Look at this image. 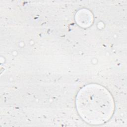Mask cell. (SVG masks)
Returning <instances> with one entry per match:
<instances>
[{"mask_svg": "<svg viewBox=\"0 0 127 127\" xmlns=\"http://www.w3.org/2000/svg\"><path fill=\"white\" fill-rule=\"evenodd\" d=\"M75 103L80 117L91 125L106 123L114 112L115 103L111 94L98 84H89L81 88L77 94Z\"/></svg>", "mask_w": 127, "mask_h": 127, "instance_id": "cell-1", "label": "cell"}]
</instances>
